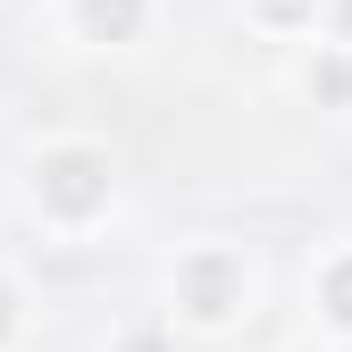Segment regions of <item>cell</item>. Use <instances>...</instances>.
I'll use <instances>...</instances> for the list:
<instances>
[{
    "label": "cell",
    "instance_id": "30bf717a",
    "mask_svg": "<svg viewBox=\"0 0 352 352\" xmlns=\"http://www.w3.org/2000/svg\"><path fill=\"white\" fill-rule=\"evenodd\" d=\"M294 352H336V344H294Z\"/></svg>",
    "mask_w": 352,
    "mask_h": 352
},
{
    "label": "cell",
    "instance_id": "7a4b0ae2",
    "mask_svg": "<svg viewBox=\"0 0 352 352\" xmlns=\"http://www.w3.org/2000/svg\"><path fill=\"white\" fill-rule=\"evenodd\" d=\"M252 302H260V269L227 235L176 243V260L160 269V311L176 327H193V336H227L235 319H252Z\"/></svg>",
    "mask_w": 352,
    "mask_h": 352
},
{
    "label": "cell",
    "instance_id": "277c9868",
    "mask_svg": "<svg viewBox=\"0 0 352 352\" xmlns=\"http://www.w3.org/2000/svg\"><path fill=\"white\" fill-rule=\"evenodd\" d=\"M302 294H311L319 336H327V344H352V235H344V243H327V252L311 260Z\"/></svg>",
    "mask_w": 352,
    "mask_h": 352
},
{
    "label": "cell",
    "instance_id": "3957f363",
    "mask_svg": "<svg viewBox=\"0 0 352 352\" xmlns=\"http://www.w3.org/2000/svg\"><path fill=\"white\" fill-rule=\"evenodd\" d=\"M160 25V0H59V34L76 51H135Z\"/></svg>",
    "mask_w": 352,
    "mask_h": 352
},
{
    "label": "cell",
    "instance_id": "9c48e42d",
    "mask_svg": "<svg viewBox=\"0 0 352 352\" xmlns=\"http://www.w3.org/2000/svg\"><path fill=\"white\" fill-rule=\"evenodd\" d=\"M319 42H344V51H352V0H327V25H319Z\"/></svg>",
    "mask_w": 352,
    "mask_h": 352
},
{
    "label": "cell",
    "instance_id": "8992f818",
    "mask_svg": "<svg viewBox=\"0 0 352 352\" xmlns=\"http://www.w3.org/2000/svg\"><path fill=\"white\" fill-rule=\"evenodd\" d=\"M302 93H311V109H352V51L344 42H311V59H302Z\"/></svg>",
    "mask_w": 352,
    "mask_h": 352
},
{
    "label": "cell",
    "instance_id": "52a82bcc",
    "mask_svg": "<svg viewBox=\"0 0 352 352\" xmlns=\"http://www.w3.org/2000/svg\"><path fill=\"white\" fill-rule=\"evenodd\" d=\"M101 352H176V319L168 311H135V319H118Z\"/></svg>",
    "mask_w": 352,
    "mask_h": 352
},
{
    "label": "cell",
    "instance_id": "ba28073f",
    "mask_svg": "<svg viewBox=\"0 0 352 352\" xmlns=\"http://www.w3.org/2000/svg\"><path fill=\"white\" fill-rule=\"evenodd\" d=\"M25 327H34V311H25V285L0 269V352H17V344H25Z\"/></svg>",
    "mask_w": 352,
    "mask_h": 352
},
{
    "label": "cell",
    "instance_id": "5b68a950",
    "mask_svg": "<svg viewBox=\"0 0 352 352\" xmlns=\"http://www.w3.org/2000/svg\"><path fill=\"white\" fill-rule=\"evenodd\" d=\"M235 17H243L260 42H319L327 0H235Z\"/></svg>",
    "mask_w": 352,
    "mask_h": 352
},
{
    "label": "cell",
    "instance_id": "6da1fadb",
    "mask_svg": "<svg viewBox=\"0 0 352 352\" xmlns=\"http://www.w3.org/2000/svg\"><path fill=\"white\" fill-rule=\"evenodd\" d=\"M17 201L42 235H59V243H84V235H101L109 227V210H118V160L109 143L93 135H42L17 168Z\"/></svg>",
    "mask_w": 352,
    "mask_h": 352
}]
</instances>
